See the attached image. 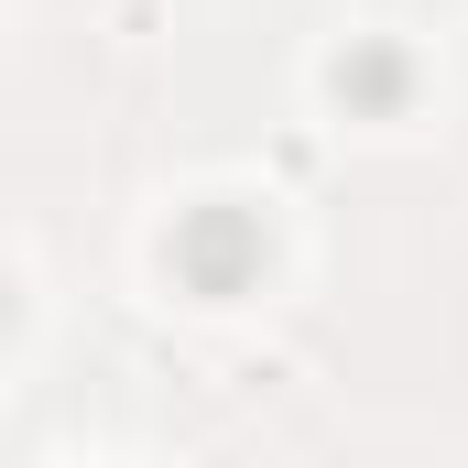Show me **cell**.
Listing matches in <instances>:
<instances>
[{
    "label": "cell",
    "mask_w": 468,
    "mask_h": 468,
    "mask_svg": "<svg viewBox=\"0 0 468 468\" xmlns=\"http://www.w3.org/2000/svg\"><path fill=\"white\" fill-rule=\"evenodd\" d=\"M164 261H175V283H186V294L229 305V294H250V283L272 272V229H261V207H239V197H207V207H186V218H175Z\"/></svg>",
    "instance_id": "cell-1"
},
{
    "label": "cell",
    "mask_w": 468,
    "mask_h": 468,
    "mask_svg": "<svg viewBox=\"0 0 468 468\" xmlns=\"http://www.w3.org/2000/svg\"><path fill=\"white\" fill-rule=\"evenodd\" d=\"M327 88H338L349 110H403V88H414V77H403V55H392V44H349V55L327 66Z\"/></svg>",
    "instance_id": "cell-2"
},
{
    "label": "cell",
    "mask_w": 468,
    "mask_h": 468,
    "mask_svg": "<svg viewBox=\"0 0 468 468\" xmlns=\"http://www.w3.org/2000/svg\"><path fill=\"white\" fill-rule=\"evenodd\" d=\"M0 327H11V272H0Z\"/></svg>",
    "instance_id": "cell-3"
}]
</instances>
